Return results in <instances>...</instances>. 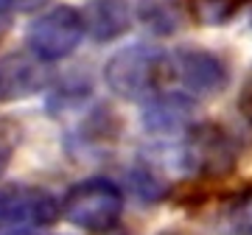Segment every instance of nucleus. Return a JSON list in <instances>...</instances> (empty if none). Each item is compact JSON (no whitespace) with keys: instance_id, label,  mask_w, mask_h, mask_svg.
Wrapping results in <instances>:
<instances>
[{"instance_id":"nucleus-7","label":"nucleus","mask_w":252,"mask_h":235,"mask_svg":"<svg viewBox=\"0 0 252 235\" xmlns=\"http://www.w3.org/2000/svg\"><path fill=\"white\" fill-rule=\"evenodd\" d=\"M51 84V73L45 62H39L34 54L20 51L0 59V101H23L42 92Z\"/></svg>"},{"instance_id":"nucleus-2","label":"nucleus","mask_w":252,"mask_h":235,"mask_svg":"<svg viewBox=\"0 0 252 235\" xmlns=\"http://www.w3.org/2000/svg\"><path fill=\"white\" fill-rule=\"evenodd\" d=\"M182 168L202 179H219L235 171L241 146L233 132L219 123H190L182 135Z\"/></svg>"},{"instance_id":"nucleus-9","label":"nucleus","mask_w":252,"mask_h":235,"mask_svg":"<svg viewBox=\"0 0 252 235\" xmlns=\"http://www.w3.org/2000/svg\"><path fill=\"white\" fill-rule=\"evenodd\" d=\"M84 17V34L95 42H112L132 28V3L129 0H93Z\"/></svg>"},{"instance_id":"nucleus-5","label":"nucleus","mask_w":252,"mask_h":235,"mask_svg":"<svg viewBox=\"0 0 252 235\" xmlns=\"http://www.w3.org/2000/svg\"><path fill=\"white\" fill-rule=\"evenodd\" d=\"M171 82L185 90L188 98H210L227 90L230 67L207 48H180L171 54Z\"/></svg>"},{"instance_id":"nucleus-16","label":"nucleus","mask_w":252,"mask_h":235,"mask_svg":"<svg viewBox=\"0 0 252 235\" xmlns=\"http://www.w3.org/2000/svg\"><path fill=\"white\" fill-rule=\"evenodd\" d=\"M160 235H185V233H174V230H165V233H160Z\"/></svg>"},{"instance_id":"nucleus-14","label":"nucleus","mask_w":252,"mask_h":235,"mask_svg":"<svg viewBox=\"0 0 252 235\" xmlns=\"http://www.w3.org/2000/svg\"><path fill=\"white\" fill-rule=\"evenodd\" d=\"M238 224H241L244 230L252 235V196L244 202L241 207H238Z\"/></svg>"},{"instance_id":"nucleus-4","label":"nucleus","mask_w":252,"mask_h":235,"mask_svg":"<svg viewBox=\"0 0 252 235\" xmlns=\"http://www.w3.org/2000/svg\"><path fill=\"white\" fill-rule=\"evenodd\" d=\"M84 39V17L73 6H56V9L39 14L28 26L26 42L28 54H34L39 62H62L81 45Z\"/></svg>"},{"instance_id":"nucleus-10","label":"nucleus","mask_w":252,"mask_h":235,"mask_svg":"<svg viewBox=\"0 0 252 235\" xmlns=\"http://www.w3.org/2000/svg\"><path fill=\"white\" fill-rule=\"evenodd\" d=\"M137 17L157 36H171L182 28V9L177 0H140Z\"/></svg>"},{"instance_id":"nucleus-17","label":"nucleus","mask_w":252,"mask_h":235,"mask_svg":"<svg viewBox=\"0 0 252 235\" xmlns=\"http://www.w3.org/2000/svg\"><path fill=\"white\" fill-rule=\"evenodd\" d=\"M23 235H26V233H23Z\"/></svg>"},{"instance_id":"nucleus-15","label":"nucleus","mask_w":252,"mask_h":235,"mask_svg":"<svg viewBox=\"0 0 252 235\" xmlns=\"http://www.w3.org/2000/svg\"><path fill=\"white\" fill-rule=\"evenodd\" d=\"M11 9H20V11H31V9H36V6H42L45 0H6Z\"/></svg>"},{"instance_id":"nucleus-3","label":"nucleus","mask_w":252,"mask_h":235,"mask_svg":"<svg viewBox=\"0 0 252 235\" xmlns=\"http://www.w3.org/2000/svg\"><path fill=\"white\" fill-rule=\"evenodd\" d=\"M59 207L73 227L87 233H109L124 213V193L107 176H90L73 185Z\"/></svg>"},{"instance_id":"nucleus-11","label":"nucleus","mask_w":252,"mask_h":235,"mask_svg":"<svg viewBox=\"0 0 252 235\" xmlns=\"http://www.w3.org/2000/svg\"><path fill=\"white\" fill-rule=\"evenodd\" d=\"M244 3L250 0H193L190 11L202 26H224L241 11Z\"/></svg>"},{"instance_id":"nucleus-6","label":"nucleus","mask_w":252,"mask_h":235,"mask_svg":"<svg viewBox=\"0 0 252 235\" xmlns=\"http://www.w3.org/2000/svg\"><path fill=\"white\" fill-rule=\"evenodd\" d=\"M62 216V207L51 190L34 185H9L0 190V230H31L48 227Z\"/></svg>"},{"instance_id":"nucleus-8","label":"nucleus","mask_w":252,"mask_h":235,"mask_svg":"<svg viewBox=\"0 0 252 235\" xmlns=\"http://www.w3.org/2000/svg\"><path fill=\"white\" fill-rule=\"evenodd\" d=\"M193 118V98L185 92H160L146 101L143 107V126L152 135H177L190 126Z\"/></svg>"},{"instance_id":"nucleus-13","label":"nucleus","mask_w":252,"mask_h":235,"mask_svg":"<svg viewBox=\"0 0 252 235\" xmlns=\"http://www.w3.org/2000/svg\"><path fill=\"white\" fill-rule=\"evenodd\" d=\"M9 31H11V6L6 0H0V42L9 36Z\"/></svg>"},{"instance_id":"nucleus-1","label":"nucleus","mask_w":252,"mask_h":235,"mask_svg":"<svg viewBox=\"0 0 252 235\" xmlns=\"http://www.w3.org/2000/svg\"><path fill=\"white\" fill-rule=\"evenodd\" d=\"M107 87L124 101H149L171 84V54L154 45H129L109 56L104 67Z\"/></svg>"},{"instance_id":"nucleus-12","label":"nucleus","mask_w":252,"mask_h":235,"mask_svg":"<svg viewBox=\"0 0 252 235\" xmlns=\"http://www.w3.org/2000/svg\"><path fill=\"white\" fill-rule=\"evenodd\" d=\"M11 154H14V137L0 132V176L6 174V168H9Z\"/></svg>"}]
</instances>
